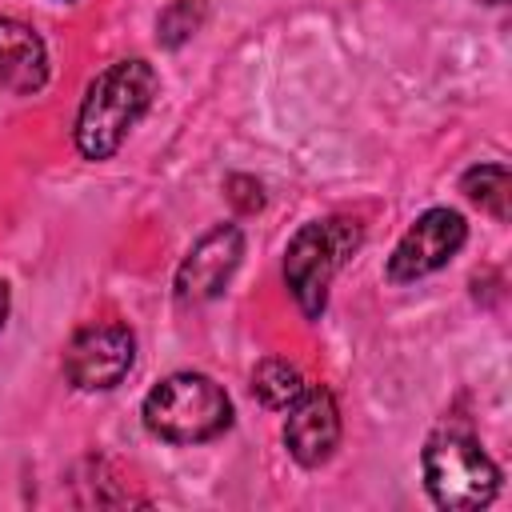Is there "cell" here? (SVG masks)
<instances>
[{
  "instance_id": "cell-2",
  "label": "cell",
  "mask_w": 512,
  "mask_h": 512,
  "mask_svg": "<svg viewBox=\"0 0 512 512\" xmlns=\"http://www.w3.org/2000/svg\"><path fill=\"white\" fill-rule=\"evenodd\" d=\"M232 424V400L204 372H172L144 396V428L168 444H200Z\"/></svg>"
},
{
  "instance_id": "cell-1",
  "label": "cell",
  "mask_w": 512,
  "mask_h": 512,
  "mask_svg": "<svg viewBox=\"0 0 512 512\" xmlns=\"http://www.w3.org/2000/svg\"><path fill=\"white\" fill-rule=\"evenodd\" d=\"M156 72L148 60H116L112 68H104L76 112V148L84 160H108L124 136L132 132V124L148 112L152 96H156Z\"/></svg>"
},
{
  "instance_id": "cell-8",
  "label": "cell",
  "mask_w": 512,
  "mask_h": 512,
  "mask_svg": "<svg viewBox=\"0 0 512 512\" xmlns=\"http://www.w3.org/2000/svg\"><path fill=\"white\" fill-rule=\"evenodd\" d=\"M284 444L292 452L296 464L304 468H320L336 444H340V412L336 400L324 384H304V392L288 404V420H284Z\"/></svg>"
},
{
  "instance_id": "cell-12",
  "label": "cell",
  "mask_w": 512,
  "mask_h": 512,
  "mask_svg": "<svg viewBox=\"0 0 512 512\" xmlns=\"http://www.w3.org/2000/svg\"><path fill=\"white\" fill-rule=\"evenodd\" d=\"M204 24V4L200 0H172L160 20H156V36L164 48H180L184 40H192Z\"/></svg>"
},
{
  "instance_id": "cell-14",
  "label": "cell",
  "mask_w": 512,
  "mask_h": 512,
  "mask_svg": "<svg viewBox=\"0 0 512 512\" xmlns=\"http://www.w3.org/2000/svg\"><path fill=\"white\" fill-rule=\"evenodd\" d=\"M4 316H8V284L0 280V328H4Z\"/></svg>"
},
{
  "instance_id": "cell-6",
  "label": "cell",
  "mask_w": 512,
  "mask_h": 512,
  "mask_svg": "<svg viewBox=\"0 0 512 512\" xmlns=\"http://www.w3.org/2000/svg\"><path fill=\"white\" fill-rule=\"evenodd\" d=\"M136 360V340L124 324L80 328L64 352V376L84 392L116 388Z\"/></svg>"
},
{
  "instance_id": "cell-10",
  "label": "cell",
  "mask_w": 512,
  "mask_h": 512,
  "mask_svg": "<svg viewBox=\"0 0 512 512\" xmlns=\"http://www.w3.org/2000/svg\"><path fill=\"white\" fill-rule=\"evenodd\" d=\"M460 192L472 204H480L488 216H496V220H508V212H512V176H508L504 164H476V168H468L464 180H460Z\"/></svg>"
},
{
  "instance_id": "cell-11",
  "label": "cell",
  "mask_w": 512,
  "mask_h": 512,
  "mask_svg": "<svg viewBox=\"0 0 512 512\" xmlns=\"http://www.w3.org/2000/svg\"><path fill=\"white\" fill-rule=\"evenodd\" d=\"M252 392H256V400L268 404V408H288V404L304 392V376H300L296 364H288V360H280V356H268V360H260L256 372H252Z\"/></svg>"
},
{
  "instance_id": "cell-13",
  "label": "cell",
  "mask_w": 512,
  "mask_h": 512,
  "mask_svg": "<svg viewBox=\"0 0 512 512\" xmlns=\"http://www.w3.org/2000/svg\"><path fill=\"white\" fill-rule=\"evenodd\" d=\"M224 192H228L232 208H236V212H244V216H248V212H256V208L264 204V196H260V184H256L252 176H240V172L224 180Z\"/></svg>"
},
{
  "instance_id": "cell-7",
  "label": "cell",
  "mask_w": 512,
  "mask_h": 512,
  "mask_svg": "<svg viewBox=\"0 0 512 512\" xmlns=\"http://www.w3.org/2000/svg\"><path fill=\"white\" fill-rule=\"evenodd\" d=\"M240 256H244V232L236 224H216L180 260V268H176V296L184 304H200V300L220 296L224 284L232 280V272L240 268Z\"/></svg>"
},
{
  "instance_id": "cell-4",
  "label": "cell",
  "mask_w": 512,
  "mask_h": 512,
  "mask_svg": "<svg viewBox=\"0 0 512 512\" xmlns=\"http://www.w3.org/2000/svg\"><path fill=\"white\" fill-rule=\"evenodd\" d=\"M424 484L440 508L472 512L496 496L500 472L468 432H436L424 448Z\"/></svg>"
},
{
  "instance_id": "cell-3",
  "label": "cell",
  "mask_w": 512,
  "mask_h": 512,
  "mask_svg": "<svg viewBox=\"0 0 512 512\" xmlns=\"http://www.w3.org/2000/svg\"><path fill=\"white\" fill-rule=\"evenodd\" d=\"M360 224L332 216V220H312L304 224L288 248H284V280L308 320H320L328 304V284L344 268V260L360 248Z\"/></svg>"
},
{
  "instance_id": "cell-5",
  "label": "cell",
  "mask_w": 512,
  "mask_h": 512,
  "mask_svg": "<svg viewBox=\"0 0 512 512\" xmlns=\"http://www.w3.org/2000/svg\"><path fill=\"white\" fill-rule=\"evenodd\" d=\"M468 240V224L460 212L452 208H428L424 216H416V224L400 236V244L388 256V280L392 284H408L420 280L436 268H444Z\"/></svg>"
},
{
  "instance_id": "cell-9",
  "label": "cell",
  "mask_w": 512,
  "mask_h": 512,
  "mask_svg": "<svg viewBox=\"0 0 512 512\" xmlns=\"http://www.w3.org/2000/svg\"><path fill=\"white\" fill-rule=\"evenodd\" d=\"M48 76V48L36 36V28L0 16V88L8 92H36Z\"/></svg>"
}]
</instances>
